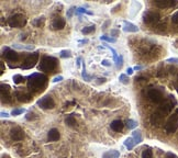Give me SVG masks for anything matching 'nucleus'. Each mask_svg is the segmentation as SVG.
Segmentation results:
<instances>
[{
	"label": "nucleus",
	"mask_w": 178,
	"mask_h": 158,
	"mask_svg": "<svg viewBox=\"0 0 178 158\" xmlns=\"http://www.w3.org/2000/svg\"><path fill=\"white\" fill-rule=\"evenodd\" d=\"M28 78V88L30 90H33V91H39L42 88H44L45 85H46V81H47V77L43 74H41V73L31 74Z\"/></svg>",
	"instance_id": "f257e3e1"
},
{
	"label": "nucleus",
	"mask_w": 178,
	"mask_h": 158,
	"mask_svg": "<svg viewBox=\"0 0 178 158\" xmlns=\"http://www.w3.org/2000/svg\"><path fill=\"white\" fill-rule=\"evenodd\" d=\"M56 67H57V60H56L55 57H53V56H44L41 60L39 69L41 71L49 73V71L55 70Z\"/></svg>",
	"instance_id": "f03ea898"
},
{
	"label": "nucleus",
	"mask_w": 178,
	"mask_h": 158,
	"mask_svg": "<svg viewBox=\"0 0 178 158\" xmlns=\"http://www.w3.org/2000/svg\"><path fill=\"white\" fill-rule=\"evenodd\" d=\"M8 24L11 27H14V29H20V27H23L27 24V19L21 13H17V14L9 16Z\"/></svg>",
	"instance_id": "7ed1b4c3"
},
{
	"label": "nucleus",
	"mask_w": 178,
	"mask_h": 158,
	"mask_svg": "<svg viewBox=\"0 0 178 158\" xmlns=\"http://www.w3.org/2000/svg\"><path fill=\"white\" fill-rule=\"evenodd\" d=\"M178 129V109H176L175 113L167 120L165 124V131L167 134H173Z\"/></svg>",
	"instance_id": "20e7f679"
},
{
	"label": "nucleus",
	"mask_w": 178,
	"mask_h": 158,
	"mask_svg": "<svg viewBox=\"0 0 178 158\" xmlns=\"http://www.w3.org/2000/svg\"><path fill=\"white\" fill-rule=\"evenodd\" d=\"M38 60H39V52H34V53L28 55L25 57V60H23L21 68L22 69H30V68H32V67L36 65Z\"/></svg>",
	"instance_id": "39448f33"
},
{
	"label": "nucleus",
	"mask_w": 178,
	"mask_h": 158,
	"mask_svg": "<svg viewBox=\"0 0 178 158\" xmlns=\"http://www.w3.org/2000/svg\"><path fill=\"white\" fill-rule=\"evenodd\" d=\"M160 13L155 11H146L143 14V21L146 24H155L160 21Z\"/></svg>",
	"instance_id": "423d86ee"
},
{
	"label": "nucleus",
	"mask_w": 178,
	"mask_h": 158,
	"mask_svg": "<svg viewBox=\"0 0 178 158\" xmlns=\"http://www.w3.org/2000/svg\"><path fill=\"white\" fill-rule=\"evenodd\" d=\"M38 105L42 109H53L55 107V101L50 96H45L38 101Z\"/></svg>",
	"instance_id": "0eeeda50"
},
{
	"label": "nucleus",
	"mask_w": 178,
	"mask_h": 158,
	"mask_svg": "<svg viewBox=\"0 0 178 158\" xmlns=\"http://www.w3.org/2000/svg\"><path fill=\"white\" fill-rule=\"evenodd\" d=\"M147 97L154 103H161L163 101V93L158 89H150L147 92Z\"/></svg>",
	"instance_id": "6e6552de"
},
{
	"label": "nucleus",
	"mask_w": 178,
	"mask_h": 158,
	"mask_svg": "<svg viewBox=\"0 0 178 158\" xmlns=\"http://www.w3.org/2000/svg\"><path fill=\"white\" fill-rule=\"evenodd\" d=\"M10 136L13 141H22L24 138V132L21 127L16 126V127H12L11 131H10Z\"/></svg>",
	"instance_id": "1a4fd4ad"
},
{
	"label": "nucleus",
	"mask_w": 178,
	"mask_h": 158,
	"mask_svg": "<svg viewBox=\"0 0 178 158\" xmlns=\"http://www.w3.org/2000/svg\"><path fill=\"white\" fill-rule=\"evenodd\" d=\"M3 56L6 57V60L8 62H12V63L17 62L19 60V54H18L17 52L10 49L9 47H6V49H3Z\"/></svg>",
	"instance_id": "9d476101"
},
{
	"label": "nucleus",
	"mask_w": 178,
	"mask_h": 158,
	"mask_svg": "<svg viewBox=\"0 0 178 158\" xmlns=\"http://www.w3.org/2000/svg\"><path fill=\"white\" fill-rule=\"evenodd\" d=\"M173 104H174V102H173L172 100H168V101H165L164 103L161 104V107L158 108V112H161L162 114L164 115V116H166L170 111H172L173 109Z\"/></svg>",
	"instance_id": "9b49d317"
},
{
	"label": "nucleus",
	"mask_w": 178,
	"mask_h": 158,
	"mask_svg": "<svg viewBox=\"0 0 178 158\" xmlns=\"http://www.w3.org/2000/svg\"><path fill=\"white\" fill-rule=\"evenodd\" d=\"M155 5L157 8H161V9H165V8H170L174 5H177V1L176 0H156Z\"/></svg>",
	"instance_id": "f8f14e48"
},
{
	"label": "nucleus",
	"mask_w": 178,
	"mask_h": 158,
	"mask_svg": "<svg viewBox=\"0 0 178 158\" xmlns=\"http://www.w3.org/2000/svg\"><path fill=\"white\" fill-rule=\"evenodd\" d=\"M164 118H165V116L162 114L161 112H158V111H155L154 113H152V115H151L150 121H151V123H152L153 125L160 126L162 124L163 120H164Z\"/></svg>",
	"instance_id": "ddd939ff"
},
{
	"label": "nucleus",
	"mask_w": 178,
	"mask_h": 158,
	"mask_svg": "<svg viewBox=\"0 0 178 158\" xmlns=\"http://www.w3.org/2000/svg\"><path fill=\"white\" fill-rule=\"evenodd\" d=\"M139 27L138 25H135L133 23L129 21H123V31L124 32H129V33H135L139 32Z\"/></svg>",
	"instance_id": "4468645a"
},
{
	"label": "nucleus",
	"mask_w": 178,
	"mask_h": 158,
	"mask_svg": "<svg viewBox=\"0 0 178 158\" xmlns=\"http://www.w3.org/2000/svg\"><path fill=\"white\" fill-rule=\"evenodd\" d=\"M65 24H66L65 19L58 16V18H55V19H54V21L52 23V27H53L54 30H63V29L65 27Z\"/></svg>",
	"instance_id": "2eb2a0df"
},
{
	"label": "nucleus",
	"mask_w": 178,
	"mask_h": 158,
	"mask_svg": "<svg viewBox=\"0 0 178 158\" xmlns=\"http://www.w3.org/2000/svg\"><path fill=\"white\" fill-rule=\"evenodd\" d=\"M60 137H61V134H60L58 130H56V129L50 130L49 134H47V140H49V142H56V141L60 140Z\"/></svg>",
	"instance_id": "dca6fc26"
},
{
	"label": "nucleus",
	"mask_w": 178,
	"mask_h": 158,
	"mask_svg": "<svg viewBox=\"0 0 178 158\" xmlns=\"http://www.w3.org/2000/svg\"><path fill=\"white\" fill-rule=\"evenodd\" d=\"M110 127H111L112 131L114 132H121L123 130V127H124V124H123L122 121L120 120H114L112 122L111 124H110Z\"/></svg>",
	"instance_id": "f3484780"
},
{
	"label": "nucleus",
	"mask_w": 178,
	"mask_h": 158,
	"mask_svg": "<svg viewBox=\"0 0 178 158\" xmlns=\"http://www.w3.org/2000/svg\"><path fill=\"white\" fill-rule=\"evenodd\" d=\"M16 96H17L18 100L20 101V102H29L30 100H31V94H29V93H24V92H20V91H17L16 92Z\"/></svg>",
	"instance_id": "a211bd4d"
},
{
	"label": "nucleus",
	"mask_w": 178,
	"mask_h": 158,
	"mask_svg": "<svg viewBox=\"0 0 178 158\" xmlns=\"http://www.w3.org/2000/svg\"><path fill=\"white\" fill-rule=\"evenodd\" d=\"M120 157V153L117 149H111V150H108L106 153L102 155V158H119Z\"/></svg>",
	"instance_id": "6ab92c4d"
},
{
	"label": "nucleus",
	"mask_w": 178,
	"mask_h": 158,
	"mask_svg": "<svg viewBox=\"0 0 178 158\" xmlns=\"http://www.w3.org/2000/svg\"><path fill=\"white\" fill-rule=\"evenodd\" d=\"M132 137H133L135 145H136V144H140V143L142 142V140H143V137H142V133H141L139 130H138V131H133V133H132Z\"/></svg>",
	"instance_id": "aec40b11"
},
{
	"label": "nucleus",
	"mask_w": 178,
	"mask_h": 158,
	"mask_svg": "<svg viewBox=\"0 0 178 158\" xmlns=\"http://www.w3.org/2000/svg\"><path fill=\"white\" fill-rule=\"evenodd\" d=\"M124 146L127 147L128 150H131V149H133V147L135 146V143H134V140L133 137H128L125 141H124Z\"/></svg>",
	"instance_id": "412c9836"
},
{
	"label": "nucleus",
	"mask_w": 178,
	"mask_h": 158,
	"mask_svg": "<svg viewBox=\"0 0 178 158\" xmlns=\"http://www.w3.org/2000/svg\"><path fill=\"white\" fill-rule=\"evenodd\" d=\"M65 123H66V125L71 126V127H73V126L76 125V120L74 119V116H73V114L68 115L66 119H65Z\"/></svg>",
	"instance_id": "4be33fe9"
},
{
	"label": "nucleus",
	"mask_w": 178,
	"mask_h": 158,
	"mask_svg": "<svg viewBox=\"0 0 178 158\" xmlns=\"http://www.w3.org/2000/svg\"><path fill=\"white\" fill-rule=\"evenodd\" d=\"M12 47H13V49H29V51H31V49H34L33 45H20V44H13Z\"/></svg>",
	"instance_id": "5701e85b"
},
{
	"label": "nucleus",
	"mask_w": 178,
	"mask_h": 158,
	"mask_svg": "<svg viewBox=\"0 0 178 158\" xmlns=\"http://www.w3.org/2000/svg\"><path fill=\"white\" fill-rule=\"evenodd\" d=\"M96 30V27L95 25H89V27H85L81 30V33H83L84 35H87V34H90L91 32H94Z\"/></svg>",
	"instance_id": "b1692460"
},
{
	"label": "nucleus",
	"mask_w": 178,
	"mask_h": 158,
	"mask_svg": "<svg viewBox=\"0 0 178 158\" xmlns=\"http://www.w3.org/2000/svg\"><path fill=\"white\" fill-rule=\"evenodd\" d=\"M1 101H2V103H10L11 102L9 92H1Z\"/></svg>",
	"instance_id": "393cba45"
},
{
	"label": "nucleus",
	"mask_w": 178,
	"mask_h": 158,
	"mask_svg": "<svg viewBox=\"0 0 178 158\" xmlns=\"http://www.w3.org/2000/svg\"><path fill=\"white\" fill-rule=\"evenodd\" d=\"M44 22H45V19L44 16H41V18H38V19H35L33 21V24L35 25V27H41L44 25Z\"/></svg>",
	"instance_id": "a878e982"
},
{
	"label": "nucleus",
	"mask_w": 178,
	"mask_h": 158,
	"mask_svg": "<svg viewBox=\"0 0 178 158\" xmlns=\"http://www.w3.org/2000/svg\"><path fill=\"white\" fill-rule=\"evenodd\" d=\"M81 77H83V79H85L86 81H91V79H92V77L89 76L88 74H87V71H86V66H85V64L83 65V71H81Z\"/></svg>",
	"instance_id": "bb28decb"
},
{
	"label": "nucleus",
	"mask_w": 178,
	"mask_h": 158,
	"mask_svg": "<svg viewBox=\"0 0 178 158\" xmlns=\"http://www.w3.org/2000/svg\"><path fill=\"white\" fill-rule=\"evenodd\" d=\"M142 158H153V152L151 148H145L142 153Z\"/></svg>",
	"instance_id": "cd10ccee"
},
{
	"label": "nucleus",
	"mask_w": 178,
	"mask_h": 158,
	"mask_svg": "<svg viewBox=\"0 0 178 158\" xmlns=\"http://www.w3.org/2000/svg\"><path fill=\"white\" fill-rule=\"evenodd\" d=\"M12 79H13V82L14 83H17V85H19V83H21V82L24 81V77L22 76V75H19V74H17V75H14V76L12 77Z\"/></svg>",
	"instance_id": "c85d7f7f"
},
{
	"label": "nucleus",
	"mask_w": 178,
	"mask_h": 158,
	"mask_svg": "<svg viewBox=\"0 0 178 158\" xmlns=\"http://www.w3.org/2000/svg\"><path fill=\"white\" fill-rule=\"evenodd\" d=\"M100 40L101 41H105V42H108V43H116L117 42V38L108 36V35H101Z\"/></svg>",
	"instance_id": "c756f323"
},
{
	"label": "nucleus",
	"mask_w": 178,
	"mask_h": 158,
	"mask_svg": "<svg viewBox=\"0 0 178 158\" xmlns=\"http://www.w3.org/2000/svg\"><path fill=\"white\" fill-rule=\"evenodd\" d=\"M119 80L121 83L123 85H129L130 83V79H129V77L125 75V74H121L120 76H119Z\"/></svg>",
	"instance_id": "7c9ffc66"
},
{
	"label": "nucleus",
	"mask_w": 178,
	"mask_h": 158,
	"mask_svg": "<svg viewBox=\"0 0 178 158\" xmlns=\"http://www.w3.org/2000/svg\"><path fill=\"white\" fill-rule=\"evenodd\" d=\"M103 46H105V47H107V49H110V51H111V52H112V54H113V60H114V62L117 63L118 58H119V55H118L117 51H116V49H113V47H111L110 45H107L106 43L103 44Z\"/></svg>",
	"instance_id": "2f4dec72"
},
{
	"label": "nucleus",
	"mask_w": 178,
	"mask_h": 158,
	"mask_svg": "<svg viewBox=\"0 0 178 158\" xmlns=\"http://www.w3.org/2000/svg\"><path fill=\"white\" fill-rule=\"evenodd\" d=\"M60 55L62 58H69V57H72V52L69 49H63V51H61Z\"/></svg>",
	"instance_id": "473e14b6"
},
{
	"label": "nucleus",
	"mask_w": 178,
	"mask_h": 158,
	"mask_svg": "<svg viewBox=\"0 0 178 158\" xmlns=\"http://www.w3.org/2000/svg\"><path fill=\"white\" fill-rule=\"evenodd\" d=\"M75 13H76L77 16L81 14V13H87V14H89V16H91V14H92V12H90V11L86 10V9H85V8H83V7H79V8H77V9H76V11H75Z\"/></svg>",
	"instance_id": "72a5a7b5"
},
{
	"label": "nucleus",
	"mask_w": 178,
	"mask_h": 158,
	"mask_svg": "<svg viewBox=\"0 0 178 158\" xmlns=\"http://www.w3.org/2000/svg\"><path fill=\"white\" fill-rule=\"evenodd\" d=\"M127 126H128L129 130H132V129H134V127L138 126V122L130 119V120H128V122H127Z\"/></svg>",
	"instance_id": "f704fd0d"
},
{
	"label": "nucleus",
	"mask_w": 178,
	"mask_h": 158,
	"mask_svg": "<svg viewBox=\"0 0 178 158\" xmlns=\"http://www.w3.org/2000/svg\"><path fill=\"white\" fill-rule=\"evenodd\" d=\"M24 112H25V109H23V108H20V109H13L11 112V115L17 116V115L22 114V113H24Z\"/></svg>",
	"instance_id": "c9c22d12"
},
{
	"label": "nucleus",
	"mask_w": 178,
	"mask_h": 158,
	"mask_svg": "<svg viewBox=\"0 0 178 158\" xmlns=\"http://www.w3.org/2000/svg\"><path fill=\"white\" fill-rule=\"evenodd\" d=\"M122 65H123V56L122 55H120V56H119V58H118V60H117V68L118 69H119V68H121Z\"/></svg>",
	"instance_id": "e433bc0d"
},
{
	"label": "nucleus",
	"mask_w": 178,
	"mask_h": 158,
	"mask_svg": "<svg viewBox=\"0 0 178 158\" xmlns=\"http://www.w3.org/2000/svg\"><path fill=\"white\" fill-rule=\"evenodd\" d=\"M25 118H27V120L31 121V120H35L38 116H36V114H35V113H33V112H29L28 115H27Z\"/></svg>",
	"instance_id": "4c0bfd02"
},
{
	"label": "nucleus",
	"mask_w": 178,
	"mask_h": 158,
	"mask_svg": "<svg viewBox=\"0 0 178 158\" xmlns=\"http://www.w3.org/2000/svg\"><path fill=\"white\" fill-rule=\"evenodd\" d=\"M77 8H75V7H71L68 10H67V18H72L73 16V12L74 11H76Z\"/></svg>",
	"instance_id": "58836bf2"
},
{
	"label": "nucleus",
	"mask_w": 178,
	"mask_h": 158,
	"mask_svg": "<svg viewBox=\"0 0 178 158\" xmlns=\"http://www.w3.org/2000/svg\"><path fill=\"white\" fill-rule=\"evenodd\" d=\"M172 21L173 23H175V24H178V11L177 12H175L172 16Z\"/></svg>",
	"instance_id": "ea45409f"
},
{
	"label": "nucleus",
	"mask_w": 178,
	"mask_h": 158,
	"mask_svg": "<svg viewBox=\"0 0 178 158\" xmlns=\"http://www.w3.org/2000/svg\"><path fill=\"white\" fill-rule=\"evenodd\" d=\"M158 29H157V31H160V32H163V31H165V29H166V24L165 23H162L158 25Z\"/></svg>",
	"instance_id": "a19ab883"
},
{
	"label": "nucleus",
	"mask_w": 178,
	"mask_h": 158,
	"mask_svg": "<svg viewBox=\"0 0 178 158\" xmlns=\"http://www.w3.org/2000/svg\"><path fill=\"white\" fill-rule=\"evenodd\" d=\"M101 65H102V66H106V67H109V66H111V63H110L109 60H103L102 62H101Z\"/></svg>",
	"instance_id": "79ce46f5"
},
{
	"label": "nucleus",
	"mask_w": 178,
	"mask_h": 158,
	"mask_svg": "<svg viewBox=\"0 0 178 158\" xmlns=\"http://www.w3.org/2000/svg\"><path fill=\"white\" fill-rule=\"evenodd\" d=\"M165 158H178L175 154H173V153H167L166 154V156H165Z\"/></svg>",
	"instance_id": "37998d69"
},
{
	"label": "nucleus",
	"mask_w": 178,
	"mask_h": 158,
	"mask_svg": "<svg viewBox=\"0 0 178 158\" xmlns=\"http://www.w3.org/2000/svg\"><path fill=\"white\" fill-rule=\"evenodd\" d=\"M62 80H63V76H58V77H55L53 79V82H58V81H62Z\"/></svg>",
	"instance_id": "c03bdc74"
},
{
	"label": "nucleus",
	"mask_w": 178,
	"mask_h": 158,
	"mask_svg": "<svg viewBox=\"0 0 178 158\" xmlns=\"http://www.w3.org/2000/svg\"><path fill=\"white\" fill-rule=\"evenodd\" d=\"M118 34H119V32H118L117 30H112L111 31V36H114V38L118 36Z\"/></svg>",
	"instance_id": "a18cd8bd"
},
{
	"label": "nucleus",
	"mask_w": 178,
	"mask_h": 158,
	"mask_svg": "<svg viewBox=\"0 0 178 158\" xmlns=\"http://www.w3.org/2000/svg\"><path fill=\"white\" fill-rule=\"evenodd\" d=\"M167 63H178V58H169L167 60Z\"/></svg>",
	"instance_id": "49530a36"
},
{
	"label": "nucleus",
	"mask_w": 178,
	"mask_h": 158,
	"mask_svg": "<svg viewBox=\"0 0 178 158\" xmlns=\"http://www.w3.org/2000/svg\"><path fill=\"white\" fill-rule=\"evenodd\" d=\"M133 68H130V67H129L128 69H127V74H128V75H132V74H133Z\"/></svg>",
	"instance_id": "de8ad7c7"
},
{
	"label": "nucleus",
	"mask_w": 178,
	"mask_h": 158,
	"mask_svg": "<svg viewBox=\"0 0 178 158\" xmlns=\"http://www.w3.org/2000/svg\"><path fill=\"white\" fill-rule=\"evenodd\" d=\"M133 69L134 70H141V69H143V67H142V66H140V65H136Z\"/></svg>",
	"instance_id": "09e8293b"
},
{
	"label": "nucleus",
	"mask_w": 178,
	"mask_h": 158,
	"mask_svg": "<svg viewBox=\"0 0 178 158\" xmlns=\"http://www.w3.org/2000/svg\"><path fill=\"white\" fill-rule=\"evenodd\" d=\"M79 44H84V43H88V40L87 38H85V40H80V41H78Z\"/></svg>",
	"instance_id": "8fccbe9b"
},
{
	"label": "nucleus",
	"mask_w": 178,
	"mask_h": 158,
	"mask_svg": "<svg viewBox=\"0 0 178 158\" xmlns=\"http://www.w3.org/2000/svg\"><path fill=\"white\" fill-rule=\"evenodd\" d=\"M9 114L7 113V112H1V118H8Z\"/></svg>",
	"instance_id": "3c124183"
},
{
	"label": "nucleus",
	"mask_w": 178,
	"mask_h": 158,
	"mask_svg": "<svg viewBox=\"0 0 178 158\" xmlns=\"http://www.w3.org/2000/svg\"><path fill=\"white\" fill-rule=\"evenodd\" d=\"M109 23H110V21H107L106 23H105V24L102 25V30H106L107 27H108V24H109Z\"/></svg>",
	"instance_id": "603ef678"
},
{
	"label": "nucleus",
	"mask_w": 178,
	"mask_h": 158,
	"mask_svg": "<svg viewBox=\"0 0 178 158\" xmlns=\"http://www.w3.org/2000/svg\"><path fill=\"white\" fill-rule=\"evenodd\" d=\"M80 62H81V58L78 57L77 58V67H80Z\"/></svg>",
	"instance_id": "864d4df0"
},
{
	"label": "nucleus",
	"mask_w": 178,
	"mask_h": 158,
	"mask_svg": "<svg viewBox=\"0 0 178 158\" xmlns=\"http://www.w3.org/2000/svg\"><path fill=\"white\" fill-rule=\"evenodd\" d=\"M3 70H5V65H3V63H1V74L3 73Z\"/></svg>",
	"instance_id": "5fc2aeb1"
},
{
	"label": "nucleus",
	"mask_w": 178,
	"mask_h": 158,
	"mask_svg": "<svg viewBox=\"0 0 178 158\" xmlns=\"http://www.w3.org/2000/svg\"><path fill=\"white\" fill-rule=\"evenodd\" d=\"M175 88H176V90H177V92H178V82L175 85Z\"/></svg>",
	"instance_id": "6e6d98bb"
},
{
	"label": "nucleus",
	"mask_w": 178,
	"mask_h": 158,
	"mask_svg": "<svg viewBox=\"0 0 178 158\" xmlns=\"http://www.w3.org/2000/svg\"><path fill=\"white\" fill-rule=\"evenodd\" d=\"M7 158H9V157H7Z\"/></svg>",
	"instance_id": "4d7b16f0"
}]
</instances>
